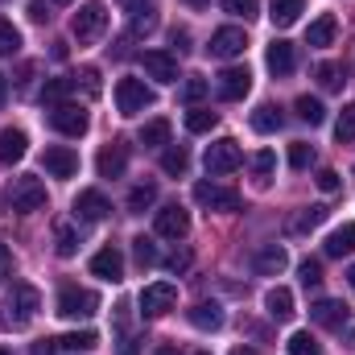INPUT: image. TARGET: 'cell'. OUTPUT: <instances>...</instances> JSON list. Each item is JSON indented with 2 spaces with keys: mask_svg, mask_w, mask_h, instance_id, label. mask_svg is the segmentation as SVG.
Returning a JSON list of instances; mask_svg holds the SVG:
<instances>
[{
  "mask_svg": "<svg viewBox=\"0 0 355 355\" xmlns=\"http://www.w3.org/2000/svg\"><path fill=\"white\" fill-rule=\"evenodd\" d=\"M310 318H314L318 327H331V331H339V327L347 322V306H343V302H331V297H322V302H314V306H310Z\"/></svg>",
  "mask_w": 355,
  "mask_h": 355,
  "instance_id": "obj_21",
  "label": "cell"
},
{
  "mask_svg": "<svg viewBox=\"0 0 355 355\" xmlns=\"http://www.w3.org/2000/svg\"><path fill=\"white\" fill-rule=\"evenodd\" d=\"M207 174H232V170H240L244 166V149L232 141V137H219L215 145H207Z\"/></svg>",
  "mask_w": 355,
  "mask_h": 355,
  "instance_id": "obj_3",
  "label": "cell"
},
{
  "mask_svg": "<svg viewBox=\"0 0 355 355\" xmlns=\"http://www.w3.org/2000/svg\"><path fill=\"white\" fill-rule=\"evenodd\" d=\"M42 166H46L54 178H75V174H79V153H75V149H67V145H54V149H46Z\"/></svg>",
  "mask_w": 355,
  "mask_h": 355,
  "instance_id": "obj_15",
  "label": "cell"
},
{
  "mask_svg": "<svg viewBox=\"0 0 355 355\" xmlns=\"http://www.w3.org/2000/svg\"><path fill=\"white\" fill-rule=\"evenodd\" d=\"M8 207H12L17 215L42 211V207H46V186H42V178H33V174L12 178V186H8Z\"/></svg>",
  "mask_w": 355,
  "mask_h": 355,
  "instance_id": "obj_1",
  "label": "cell"
},
{
  "mask_svg": "<svg viewBox=\"0 0 355 355\" xmlns=\"http://www.w3.org/2000/svg\"><path fill=\"white\" fill-rule=\"evenodd\" d=\"M95 310H99V297H95L91 289H62V293H58V310H54V314H62V318H75V322H79V318H91Z\"/></svg>",
  "mask_w": 355,
  "mask_h": 355,
  "instance_id": "obj_7",
  "label": "cell"
},
{
  "mask_svg": "<svg viewBox=\"0 0 355 355\" xmlns=\"http://www.w3.org/2000/svg\"><path fill=\"white\" fill-rule=\"evenodd\" d=\"M310 162H314V149H310L306 141H293V145H289V166H293V170H306Z\"/></svg>",
  "mask_w": 355,
  "mask_h": 355,
  "instance_id": "obj_44",
  "label": "cell"
},
{
  "mask_svg": "<svg viewBox=\"0 0 355 355\" xmlns=\"http://www.w3.org/2000/svg\"><path fill=\"white\" fill-rule=\"evenodd\" d=\"M0 355H4V352H0Z\"/></svg>",
  "mask_w": 355,
  "mask_h": 355,
  "instance_id": "obj_63",
  "label": "cell"
},
{
  "mask_svg": "<svg viewBox=\"0 0 355 355\" xmlns=\"http://www.w3.org/2000/svg\"><path fill=\"white\" fill-rule=\"evenodd\" d=\"M252 128H257V132H277V128H281V107L261 103V107L252 112Z\"/></svg>",
  "mask_w": 355,
  "mask_h": 355,
  "instance_id": "obj_32",
  "label": "cell"
},
{
  "mask_svg": "<svg viewBox=\"0 0 355 355\" xmlns=\"http://www.w3.org/2000/svg\"><path fill=\"white\" fill-rule=\"evenodd\" d=\"M194 202L198 207H211V211H236L240 207V194L227 190V186H215V182H198L194 186Z\"/></svg>",
  "mask_w": 355,
  "mask_h": 355,
  "instance_id": "obj_9",
  "label": "cell"
},
{
  "mask_svg": "<svg viewBox=\"0 0 355 355\" xmlns=\"http://www.w3.org/2000/svg\"><path fill=\"white\" fill-rule=\"evenodd\" d=\"M71 91H75V79H50V83L42 87V103H54V107H58Z\"/></svg>",
  "mask_w": 355,
  "mask_h": 355,
  "instance_id": "obj_36",
  "label": "cell"
},
{
  "mask_svg": "<svg viewBox=\"0 0 355 355\" xmlns=\"http://www.w3.org/2000/svg\"><path fill=\"white\" fill-rule=\"evenodd\" d=\"M153 29H157V12H141V17H132V37L153 33Z\"/></svg>",
  "mask_w": 355,
  "mask_h": 355,
  "instance_id": "obj_47",
  "label": "cell"
},
{
  "mask_svg": "<svg viewBox=\"0 0 355 355\" xmlns=\"http://www.w3.org/2000/svg\"><path fill=\"white\" fill-rule=\"evenodd\" d=\"M186 265H190V257H186V252H182V257H170V268H174V272H178V268H186Z\"/></svg>",
  "mask_w": 355,
  "mask_h": 355,
  "instance_id": "obj_55",
  "label": "cell"
},
{
  "mask_svg": "<svg viewBox=\"0 0 355 355\" xmlns=\"http://www.w3.org/2000/svg\"><path fill=\"white\" fill-rule=\"evenodd\" d=\"M322 219H327V207H322V202H314V207H302V211L289 219V232H293V236H302V232H314Z\"/></svg>",
  "mask_w": 355,
  "mask_h": 355,
  "instance_id": "obj_27",
  "label": "cell"
},
{
  "mask_svg": "<svg viewBox=\"0 0 355 355\" xmlns=\"http://www.w3.org/2000/svg\"><path fill=\"white\" fill-rule=\"evenodd\" d=\"M285 265H289V252H285L281 244H265V248L252 257V268H257L261 277H281Z\"/></svg>",
  "mask_w": 355,
  "mask_h": 355,
  "instance_id": "obj_19",
  "label": "cell"
},
{
  "mask_svg": "<svg viewBox=\"0 0 355 355\" xmlns=\"http://www.w3.org/2000/svg\"><path fill=\"white\" fill-rule=\"evenodd\" d=\"M50 124H54L62 137H83L91 120H87V112H83L79 103H58V107L50 112Z\"/></svg>",
  "mask_w": 355,
  "mask_h": 355,
  "instance_id": "obj_10",
  "label": "cell"
},
{
  "mask_svg": "<svg viewBox=\"0 0 355 355\" xmlns=\"http://www.w3.org/2000/svg\"><path fill=\"white\" fill-rule=\"evenodd\" d=\"M153 355H178V347H170V343H166V347H157Z\"/></svg>",
  "mask_w": 355,
  "mask_h": 355,
  "instance_id": "obj_58",
  "label": "cell"
},
{
  "mask_svg": "<svg viewBox=\"0 0 355 355\" xmlns=\"http://www.w3.org/2000/svg\"><path fill=\"white\" fill-rule=\"evenodd\" d=\"M207 91H211V83H207L202 75H190V79H186V87H182V99H186V103L194 107V103H198V99H202Z\"/></svg>",
  "mask_w": 355,
  "mask_h": 355,
  "instance_id": "obj_43",
  "label": "cell"
},
{
  "mask_svg": "<svg viewBox=\"0 0 355 355\" xmlns=\"http://www.w3.org/2000/svg\"><path fill=\"white\" fill-rule=\"evenodd\" d=\"M272 166H277V153L272 149H261L252 157V174H257V186H268L272 182Z\"/></svg>",
  "mask_w": 355,
  "mask_h": 355,
  "instance_id": "obj_35",
  "label": "cell"
},
{
  "mask_svg": "<svg viewBox=\"0 0 355 355\" xmlns=\"http://www.w3.org/2000/svg\"><path fill=\"white\" fill-rule=\"evenodd\" d=\"M132 257H137V265H141V268L157 265V244H153L149 236H137V240H132Z\"/></svg>",
  "mask_w": 355,
  "mask_h": 355,
  "instance_id": "obj_42",
  "label": "cell"
},
{
  "mask_svg": "<svg viewBox=\"0 0 355 355\" xmlns=\"http://www.w3.org/2000/svg\"><path fill=\"white\" fill-rule=\"evenodd\" d=\"M194 355H211V352H194Z\"/></svg>",
  "mask_w": 355,
  "mask_h": 355,
  "instance_id": "obj_62",
  "label": "cell"
},
{
  "mask_svg": "<svg viewBox=\"0 0 355 355\" xmlns=\"http://www.w3.org/2000/svg\"><path fill=\"white\" fill-rule=\"evenodd\" d=\"M54 248H58V257H75L79 252V236H75L71 223H58L54 227Z\"/></svg>",
  "mask_w": 355,
  "mask_h": 355,
  "instance_id": "obj_33",
  "label": "cell"
},
{
  "mask_svg": "<svg viewBox=\"0 0 355 355\" xmlns=\"http://www.w3.org/2000/svg\"><path fill=\"white\" fill-rule=\"evenodd\" d=\"M29 21H50V8H46V0H29Z\"/></svg>",
  "mask_w": 355,
  "mask_h": 355,
  "instance_id": "obj_50",
  "label": "cell"
},
{
  "mask_svg": "<svg viewBox=\"0 0 355 355\" xmlns=\"http://www.w3.org/2000/svg\"><path fill=\"white\" fill-rule=\"evenodd\" d=\"M335 137H339V145H352V141H355V103H347V107L339 112V124H335Z\"/></svg>",
  "mask_w": 355,
  "mask_h": 355,
  "instance_id": "obj_40",
  "label": "cell"
},
{
  "mask_svg": "<svg viewBox=\"0 0 355 355\" xmlns=\"http://www.w3.org/2000/svg\"><path fill=\"white\" fill-rule=\"evenodd\" d=\"M318 190L335 194V190H339V174H335V170H322V174H318Z\"/></svg>",
  "mask_w": 355,
  "mask_h": 355,
  "instance_id": "obj_49",
  "label": "cell"
},
{
  "mask_svg": "<svg viewBox=\"0 0 355 355\" xmlns=\"http://www.w3.org/2000/svg\"><path fill=\"white\" fill-rule=\"evenodd\" d=\"M153 103V91L145 87L141 79H120L116 83V112L120 116H137V112H145Z\"/></svg>",
  "mask_w": 355,
  "mask_h": 355,
  "instance_id": "obj_6",
  "label": "cell"
},
{
  "mask_svg": "<svg viewBox=\"0 0 355 355\" xmlns=\"http://www.w3.org/2000/svg\"><path fill=\"white\" fill-rule=\"evenodd\" d=\"M145 75L157 79V83H178V58L166 54V50H145Z\"/></svg>",
  "mask_w": 355,
  "mask_h": 355,
  "instance_id": "obj_13",
  "label": "cell"
},
{
  "mask_svg": "<svg viewBox=\"0 0 355 355\" xmlns=\"http://www.w3.org/2000/svg\"><path fill=\"white\" fill-rule=\"evenodd\" d=\"M54 352H58V339H37L29 347V355H54Z\"/></svg>",
  "mask_w": 355,
  "mask_h": 355,
  "instance_id": "obj_52",
  "label": "cell"
},
{
  "mask_svg": "<svg viewBox=\"0 0 355 355\" xmlns=\"http://www.w3.org/2000/svg\"><path fill=\"white\" fill-rule=\"evenodd\" d=\"M215 58H240L244 50H248V37H244V29H215L211 33V46H207Z\"/></svg>",
  "mask_w": 355,
  "mask_h": 355,
  "instance_id": "obj_12",
  "label": "cell"
},
{
  "mask_svg": "<svg viewBox=\"0 0 355 355\" xmlns=\"http://www.w3.org/2000/svg\"><path fill=\"white\" fill-rule=\"evenodd\" d=\"M335 33H339V21H335L331 12H322L318 21H310V33H306V46H331V42H335Z\"/></svg>",
  "mask_w": 355,
  "mask_h": 355,
  "instance_id": "obj_25",
  "label": "cell"
},
{
  "mask_svg": "<svg viewBox=\"0 0 355 355\" xmlns=\"http://www.w3.org/2000/svg\"><path fill=\"white\" fill-rule=\"evenodd\" d=\"M79 79H83V87H87V95H99V71H95V67H87V71H79Z\"/></svg>",
  "mask_w": 355,
  "mask_h": 355,
  "instance_id": "obj_48",
  "label": "cell"
},
{
  "mask_svg": "<svg viewBox=\"0 0 355 355\" xmlns=\"http://www.w3.org/2000/svg\"><path fill=\"white\" fill-rule=\"evenodd\" d=\"M174 306H178V289L170 281H153V285L141 289V314H145V318H162V314H170Z\"/></svg>",
  "mask_w": 355,
  "mask_h": 355,
  "instance_id": "obj_5",
  "label": "cell"
},
{
  "mask_svg": "<svg viewBox=\"0 0 355 355\" xmlns=\"http://www.w3.org/2000/svg\"><path fill=\"white\" fill-rule=\"evenodd\" d=\"M186 232H190V215H186L178 202L157 211V236H166V240H186Z\"/></svg>",
  "mask_w": 355,
  "mask_h": 355,
  "instance_id": "obj_14",
  "label": "cell"
},
{
  "mask_svg": "<svg viewBox=\"0 0 355 355\" xmlns=\"http://www.w3.org/2000/svg\"><path fill=\"white\" fill-rule=\"evenodd\" d=\"M95 170H99V178H120L124 174V170H128V141L103 145L99 157H95Z\"/></svg>",
  "mask_w": 355,
  "mask_h": 355,
  "instance_id": "obj_11",
  "label": "cell"
},
{
  "mask_svg": "<svg viewBox=\"0 0 355 355\" xmlns=\"http://www.w3.org/2000/svg\"><path fill=\"white\" fill-rule=\"evenodd\" d=\"M54 4H71V0H54Z\"/></svg>",
  "mask_w": 355,
  "mask_h": 355,
  "instance_id": "obj_61",
  "label": "cell"
},
{
  "mask_svg": "<svg viewBox=\"0 0 355 355\" xmlns=\"http://www.w3.org/2000/svg\"><path fill=\"white\" fill-rule=\"evenodd\" d=\"M8 272H12V252L4 248V240H0V285L8 281Z\"/></svg>",
  "mask_w": 355,
  "mask_h": 355,
  "instance_id": "obj_51",
  "label": "cell"
},
{
  "mask_svg": "<svg viewBox=\"0 0 355 355\" xmlns=\"http://www.w3.org/2000/svg\"><path fill=\"white\" fill-rule=\"evenodd\" d=\"M4 310H8V322L12 327H25L37 310H42V293L33 289V285H25V281H17L12 289H8V302H4Z\"/></svg>",
  "mask_w": 355,
  "mask_h": 355,
  "instance_id": "obj_2",
  "label": "cell"
},
{
  "mask_svg": "<svg viewBox=\"0 0 355 355\" xmlns=\"http://www.w3.org/2000/svg\"><path fill=\"white\" fill-rule=\"evenodd\" d=\"M265 310H268V318L289 322V318H293V293H289L285 285H272L265 293Z\"/></svg>",
  "mask_w": 355,
  "mask_h": 355,
  "instance_id": "obj_22",
  "label": "cell"
},
{
  "mask_svg": "<svg viewBox=\"0 0 355 355\" xmlns=\"http://www.w3.org/2000/svg\"><path fill=\"white\" fill-rule=\"evenodd\" d=\"M252 91V71L248 67H227L223 75H219V83H215V95L223 99V103H236V99H244Z\"/></svg>",
  "mask_w": 355,
  "mask_h": 355,
  "instance_id": "obj_8",
  "label": "cell"
},
{
  "mask_svg": "<svg viewBox=\"0 0 355 355\" xmlns=\"http://www.w3.org/2000/svg\"><path fill=\"white\" fill-rule=\"evenodd\" d=\"M215 124H219V116H215L211 107H202V103H194V107L186 112V128H190V132H211Z\"/></svg>",
  "mask_w": 355,
  "mask_h": 355,
  "instance_id": "obj_30",
  "label": "cell"
},
{
  "mask_svg": "<svg viewBox=\"0 0 355 355\" xmlns=\"http://www.w3.org/2000/svg\"><path fill=\"white\" fill-rule=\"evenodd\" d=\"M347 285H352V293H355V265L347 268Z\"/></svg>",
  "mask_w": 355,
  "mask_h": 355,
  "instance_id": "obj_59",
  "label": "cell"
},
{
  "mask_svg": "<svg viewBox=\"0 0 355 355\" xmlns=\"http://www.w3.org/2000/svg\"><path fill=\"white\" fill-rule=\"evenodd\" d=\"M182 4H190V8H207L211 0H182Z\"/></svg>",
  "mask_w": 355,
  "mask_h": 355,
  "instance_id": "obj_57",
  "label": "cell"
},
{
  "mask_svg": "<svg viewBox=\"0 0 355 355\" xmlns=\"http://www.w3.org/2000/svg\"><path fill=\"white\" fill-rule=\"evenodd\" d=\"M232 355H257V352H252V347H236Z\"/></svg>",
  "mask_w": 355,
  "mask_h": 355,
  "instance_id": "obj_60",
  "label": "cell"
},
{
  "mask_svg": "<svg viewBox=\"0 0 355 355\" xmlns=\"http://www.w3.org/2000/svg\"><path fill=\"white\" fill-rule=\"evenodd\" d=\"M257 8H261V0H223V12L244 17V21H252V17H257Z\"/></svg>",
  "mask_w": 355,
  "mask_h": 355,
  "instance_id": "obj_45",
  "label": "cell"
},
{
  "mask_svg": "<svg viewBox=\"0 0 355 355\" xmlns=\"http://www.w3.org/2000/svg\"><path fill=\"white\" fill-rule=\"evenodd\" d=\"M265 62H268V71H272V75H293V67H297V50H293V42L277 37V42L268 46Z\"/></svg>",
  "mask_w": 355,
  "mask_h": 355,
  "instance_id": "obj_16",
  "label": "cell"
},
{
  "mask_svg": "<svg viewBox=\"0 0 355 355\" xmlns=\"http://www.w3.org/2000/svg\"><path fill=\"white\" fill-rule=\"evenodd\" d=\"M170 141V120H149L145 128H141V145L145 149H157V145H166Z\"/></svg>",
  "mask_w": 355,
  "mask_h": 355,
  "instance_id": "obj_31",
  "label": "cell"
},
{
  "mask_svg": "<svg viewBox=\"0 0 355 355\" xmlns=\"http://www.w3.org/2000/svg\"><path fill=\"white\" fill-rule=\"evenodd\" d=\"M103 29H107V8H103L99 0L83 4V8L75 12V21H71V33H75L79 42H95V37H103Z\"/></svg>",
  "mask_w": 355,
  "mask_h": 355,
  "instance_id": "obj_4",
  "label": "cell"
},
{
  "mask_svg": "<svg viewBox=\"0 0 355 355\" xmlns=\"http://www.w3.org/2000/svg\"><path fill=\"white\" fill-rule=\"evenodd\" d=\"M91 272L103 277V281H124V257L107 244V248H99V252L91 257Z\"/></svg>",
  "mask_w": 355,
  "mask_h": 355,
  "instance_id": "obj_18",
  "label": "cell"
},
{
  "mask_svg": "<svg viewBox=\"0 0 355 355\" xmlns=\"http://www.w3.org/2000/svg\"><path fill=\"white\" fill-rule=\"evenodd\" d=\"M75 215H79V219H87V223H99V219H107V215H112V202H107L99 190H83V194L75 198Z\"/></svg>",
  "mask_w": 355,
  "mask_h": 355,
  "instance_id": "obj_17",
  "label": "cell"
},
{
  "mask_svg": "<svg viewBox=\"0 0 355 355\" xmlns=\"http://www.w3.org/2000/svg\"><path fill=\"white\" fill-rule=\"evenodd\" d=\"M297 277H302L306 289H314V285L322 281V265H318V261H302V265H297Z\"/></svg>",
  "mask_w": 355,
  "mask_h": 355,
  "instance_id": "obj_46",
  "label": "cell"
},
{
  "mask_svg": "<svg viewBox=\"0 0 355 355\" xmlns=\"http://www.w3.org/2000/svg\"><path fill=\"white\" fill-rule=\"evenodd\" d=\"M4 99H8V79L0 75V107H4Z\"/></svg>",
  "mask_w": 355,
  "mask_h": 355,
  "instance_id": "obj_56",
  "label": "cell"
},
{
  "mask_svg": "<svg viewBox=\"0 0 355 355\" xmlns=\"http://www.w3.org/2000/svg\"><path fill=\"white\" fill-rule=\"evenodd\" d=\"M153 202H157V186H137L128 194V211L132 215H145V207H153Z\"/></svg>",
  "mask_w": 355,
  "mask_h": 355,
  "instance_id": "obj_39",
  "label": "cell"
},
{
  "mask_svg": "<svg viewBox=\"0 0 355 355\" xmlns=\"http://www.w3.org/2000/svg\"><path fill=\"white\" fill-rule=\"evenodd\" d=\"M302 8H306V0H272V4H268V21H272L277 29H289V25L302 17Z\"/></svg>",
  "mask_w": 355,
  "mask_h": 355,
  "instance_id": "obj_24",
  "label": "cell"
},
{
  "mask_svg": "<svg viewBox=\"0 0 355 355\" xmlns=\"http://www.w3.org/2000/svg\"><path fill=\"white\" fill-rule=\"evenodd\" d=\"M25 149H29V137H25L21 128H4V132H0V162H4V166L21 162Z\"/></svg>",
  "mask_w": 355,
  "mask_h": 355,
  "instance_id": "obj_23",
  "label": "cell"
},
{
  "mask_svg": "<svg viewBox=\"0 0 355 355\" xmlns=\"http://www.w3.org/2000/svg\"><path fill=\"white\" fill-rule=\"evenodd\" d=\"M17 50H21L17 25H12V21H0V58H8V54H17Z\"/></svg>",
  "mask_w": 355,
  "mask_h": 355,
  "instance_id": "obj_41",
  "label": "cell"
},
{
  "mask_svg": "<svg viewBox=\"0 0 355 355\" xmlns=\"http://www.w3.org/2000/svg\"><path fill=\"white\" fill-rule=\"evenodd\" d=\"M293 107H297V116H302L306 124H322V120H327V107H322L318 99H310V95H302Z\"/></svg>",
  "mask_w": 355,
  "mask_h": 355,
  "instance_id": "obj_38",
  "label": "cell"
},
{
  "mask_svg": "<svg viewBox=\"0 0 355 355\" xmlns=\"http://www.w3.org/2000/svg\"><path fill=\"white\" fill-rule=\"evenodd\" d=\"M174 46H178V54L190 50V33H186V29H174Z\"/></svg>",
  "mask_w": 355,
  "mask_h": 355,
  "instance_id": "obj_54",
  "label": "cell"
},
{
  "mask_svg": "<svg viewBox=\"0 0 355 355\" xmlns=\"http://www.w3.org/2000/svg\"><path fill=\"white\" fill-rule=\"evenodd\" d=\"M186 318H190V327H198V331H219V327H223L219 302H194V306L186 310Z\"/></svg>",
  "mask_w": 355,
  "mask_h": 355,
  "instance_id": "obj_20",
  "label": "cell"
},
{
  "mask_svg": "<svg viewBox=\"0 0 355 355\" xmlns=\"http://www.w3.org/2000/svg\"><path fill=\"white\" fill-rule=\"evenodd\" d=\"M314 75H318V83H322L327 91L343 87V67H339V62H318V67H314Z\"/></svg>",
  "mask_w": 355,
  "mask_h": 355,
  "instance_id": "obj_37",
  "label": "cell"
},
{
  "mask_svg": "<svg viewBox=\"0 0 355 355\" xmlns=\"http://www.w3.org/2000/svg\"><path fill=\"white\" fill-rule=\"evenodd\" d=\"M355 248V223H343L327 236V257H347Z\"/></svg>",
  "mask_w": 355,
  "mask_h": 355,
  "instance_id": "obj_28",
  "label": "cell"
},
{
  "mask_svg": "<svg viewBox=\"0 0 355 355\" xmlns=\"http://www.w3.org/2000/svg\"><path fill=\"white\" fill-rule=\"evenodd\" d=\"M285 347H289V355H322V347H318V339H314L310 331H293Z\"/></svg>",
  "mask_w": 355,
  "mask_h": 355,
  "instance_id": "obj_34",
  "label": "cell"
},
{
  "mask_svg": "<svg viewBox=\"0 0 355 355\" xmlns=\"http://www.w3.org/2000/svg\"><path fill=\"white\" fill-rule=\"evenodd\" d=\"M132 17H141V12H153V0H120Z\"/></svg>",
  "mask_w": 355,
  "mask_h": 355,
  "instance_id": "obj_53",
  "label": "cell"
},
{
  "mask_svg": "<svg viewBox=\"0 0 355 355\" xmlns=\"http://www.w3.org/2000/svg\"><path fill=\"white\" fill-rule=\"evenodd\" d=\"M99 343L95 331H71V335H58V352H91Z\"/></svg>",
  "mask_w": 355,
  "mask_h": 355,
  "instance_id": "obj_29",
  "label": "cell"
},
{
  "mask_svg": "<svg viewBox=\"0 0 355 355\" xmlns=\"http://www.w3.org/2000/svg\"><path fill=\"white\" fill-rule=\"evenodd\" d=\"M186 170H190V149H186V145H166V153H162V174L182 178Z\"/></svg>",
  "mask_w": 355,
  "mask_h": 355,
  "instance_id": "obj_26",
  "label": "cell"
}]
</instances>
